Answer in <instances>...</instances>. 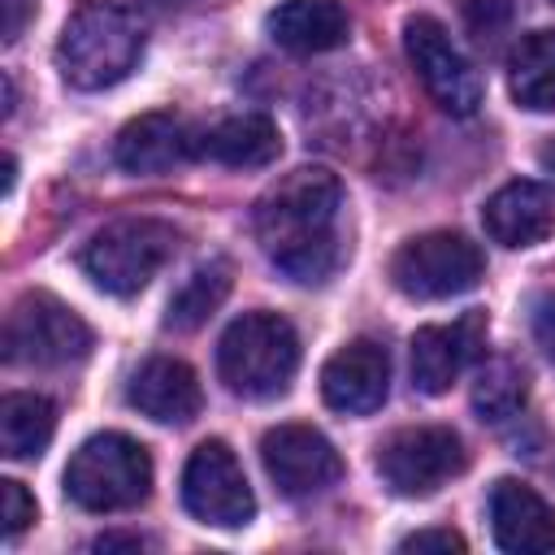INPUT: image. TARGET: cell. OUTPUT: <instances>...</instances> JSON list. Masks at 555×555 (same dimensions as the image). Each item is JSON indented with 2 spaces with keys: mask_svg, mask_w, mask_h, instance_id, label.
<instances>
[{
  "mask_svg": "<svg viewBox=\"0 0 555 555\" xmlns=\"http://www.w3.org/2000/svg\"><path fill=\"white\" fill-rule=\"evenodd\" d=\"M256 243L291 282H330L347 256L343 182L321 165H304L278 178L256 204Z\"/></svg>",
  "mask_w": 555,
  "mask_h": 555,
  "instance_id": "1",
  "label": "cell"
},
{
  "mask_svg": "<svg viewBox=\"0 0 555 555\" xmlns=\"http://www.w3.org/2000/svg\"><path fill=\"white\" fill-rule=\"evenodd\" d=\"M143 17L121 0H87L61 30L56 65L78 91H104L121 82L143 56Z\"/></svg>",
  "mask_w": 555,
  "mask_h": 555,
  "instance_id": "2",
  "label": "cell"
},
{
  "mask_svg": "<svg viewBox=\"0 0 555 555\" xmlns=\"http://www.w3.org/2000/svg\"><path fill=\"white\" fill-rule=\"evenodd\" d=\"M299 369V334L278 312H243L225 325L217 343V373L225 390L243 399L286 395Z\"/></svg>",
  "mask_w": 555,
  "mask_h": 555,
  "instance_id": "3",
  "label": "cell"
},
{
  "mask_svg": "<svg viewBox=\"0 0 555 555\" xmlns=\"http://www.w3.org/2000/svg\"><path fill=\"white\" fill-rule=\"evenodd\" d=\"M152 490V455L130 434H95L65 464V494L82 512H126Z\"/></svg>",
  "mask_w": 555,
  "mask_h": 555,
  "instance_id": "4",
  "label": "cell"
},
{
  "mask_svg": "<svg viewBox=\"0 0 555 555\" xmlns=\"http://www.w3.org/2000/svg\"><path fill=\"white\" fill-rule=\"evenodd\" d=\"M173 251H178V230L169 221L126 217V221H113L100 234H91L78 264L100 291H108L117 299H130L165 269V260Z\"/></svg>",
  "mask_w": 555,
  "mask_h": 555,
  "instance_id": "5",
  "label": "cell"
},
{
  "mask_svg": "<svg viewBox=\"0 0 555 555\" xmlns=\"http://www.w3.org/2000/svg\"><path fill=\"white\" fill-rule=\"evenodd\" d=\"M87 351H91V325L56 295H43V291L22 295L4 317L9 364L61 369V364H78Z\"/></svg>",
  "mask_w": 555,
  "mask_h": 555,
  "instance_id": "6",
  "label": "cell"
},
{
  "mask_svg": "<svg viewBox=\"0 0 555 555\" xmlns=\"http://www.w3.org/2000/svg\"><path fill=\"white\" fill-rule=\"evenodd\" d=\"M486 260L473 238L460 230H429L408 238L390 256V282L408 299H451L481 282Z\"/></svg>",
  "mask_w": 555,
  "mask_h": 555,
  "instance_id": "7",
  "label": "cell"
},
{
  "mask_svg": "<svg viewBox=\"0 0 555 555\" xmlns=\"http://www.w3.org/2000/svg\"><path fill=\"white\" fill-rule=\"evenodd\" d=\"M464 464H468V451L460 434L447 425H408L377 447V473L403 499L434 494L438 486L460 477Z\"/></svg>",
  "mask_w": 555,
  "mask_h": 555,
  "instance_id": "8",
  "label": "cell"
},
{
  "mask_svg": "<svg viewBox=\"0 0 555 555\" xmlns=\"http://www.w3.org/2000/svg\"><path fill=\"white\" fill-rule=\"evenodd\" d=\"M403 52L425 87V95L451 113V117H473L481 104V74L468 65V56L451 43L447 26L429 13L408 17L403 26Z\"/></svg>",
  "mask_w": 555,
  "mask_h": 555,
  "instance_id": "9",
  "label": "cell"
},
{
  "mask_svg": "<svg viewBox=\"0 0 555 555\" xmlns=\"http://www.w3.org/2000/svg\"><path fill=\"white\" fill-rule=\"evenodd\" d=\"M182 503L195 520L212 529H243L256 516V499L243 477V464L221 438H208L191 451L182 468Z\"/></svg>",
  "mask_w": 555,
  "mask_h": 555,
  "instance_id": "10",
  "label": "cell"
},
{
  "mask_svg": "<svg viewBox=\"0 0 555 555\" xmlns=\"http://www.w3.org/2000/svg\"><path fill=\"white\" fill-rule=\"evenodd\" d=\"M260 460L273 486L291 499L321 494L343 477V460L334 442L312 425H278L260 438Z\"/></svg>",
  "mask_w": 555,
  "mask_h": 555,
  "instance_id": "11",
  "label": "cell"
},
{
  "mask_svg": "<svg viewBox=\"0 0 555 555\" xmlns=\"http://www.w3.org/2000/svg\"><path fill=\"white\" fill-rule=\"evenodd\" d=\"M386 390H390V356L377 338L343 343L321 369V399L334 412H347V416L377 412L386 403Z\"/></svg>",
  "mask_w": 555,
  "mask_h": 555,
  "instance_id": "12",
  "label": "cell"
},
{
  "mask_svg": "<svg viewBox=\"0 0 555 555\" xmlns=\"http://www.w3.org/2000/svg\"><path fill=\"white\" fill-rule=\"evenodd\" d=\"M481 351H486V312H464L451 325H425L412 334V386L425 395H442Z\"/></svg>",
  "mask_w": 555,
  "mask_h": 555,
  "instance_id": "13",
  "label": "cell"
},
{
  "mask_svg": "<svg viewBox=\"0 0 555 555\" xmlns=\"http://www.w3.org/2000/svg\"><path fill=\"white\" fill-rule=\"evenodd\" d=\"M490 529L494 542L512 555H546L555 551V507L525 481L503 477L490 490Z\"/></svg>",
  "mask_w": 555,
  "mask_h": 555,
  "instance_id": "14",
  "label": "cell"
},
{
  "mask_svg": "<svg viewBox=\"0 0 555 555\" xmlns=\"http://www.w3.org/2000/svg\"><path fill=\"white\" fill-rule=\"evenodd\" d=\"M186 156H195V130L178 113H143L113 143V160L126 173H165Z\"/></svg>",
  "mask_w": 555,
  "mask_h": 555,
  "instance_id": "15",
  "label": "cell"
},
{
  "mask_svg": "<svg viewBox=\"0 0 555 555\" xmlns=\"http://www.w3.org/2000/svg\"><path fill=\"white\" fill-rule=\"evenodd\" d=\"M481 221H486V234L503 247H533L542 238L555 234V199L542 182H529V178H516L507 186H499L486 208H481Z\"/></svg>",
  "mask_w": 555,
  "mask_h": 555,
  "instance_id": "16",
  "label": "cell"
},
{
  "mask_svg": "<svg viewBox=\"0 0 555 555\" xmlns=\"http://www.w3.org/2000/svg\"><path fill=\"white\" fill-rule=\"evenodd\" d=\"M126 399H130V408H139L147 421H160V425H186L199 416V403H204L191 364H182L173 356H152L130 377Z\"/></svg>",
  "mask_w": 555,
  "mask_h": 555,
  "instance_id": "17",
  "label": "cell"
},
{
  "mask_svg": "<svg viewBox=\"0 0 555 555\" xmlns=\"http://www.w3.org/2000/svg\"><path fill=\"white\" fill-rule=\"evenodd\" d=\"M278 152H282V134L264 113H234L195 134V156L230 169H260L278 160Z\"/></svg>",
  "mask_w": 555,
  "mask_h": 555,
  "instance_id": "18",
  "label": "cell"
},
{
  "mask_svg": "<svg viewBox=\"0 0 555 555\" xmlns=\"http://www.w3.org/2000/svg\"><path fill=\"white\" fill-rule=\"evenodd\" d=\"M269 39L286 52H299V56H312V52H330L347 39L351 30V17L343 4L334 0H282L269 17Z\"/></svg>",
  "mask_w": 555,
  "mask_h": 555,
  "instance_id": "19",
  "label": "cell"
},
{
  "mask_svg": "<svg viewBox=\"0 0 555 555\" xmlns=\"http://www.w3.org/2000/svg\"><path fill=\"white\" fill-rule=\"evenodd\" d=\"M512 100L529 113H555V30H529L507 56Z\"/></svg>",
  "mask_w": 555,
  "mask_h": 555,
  "instance_id": "20",
  "label": "cell"
},
{
  "mask_svg": "<svg viewBox=\"0 0 555 555\" xmlns=\"http://www.w3.org/2000/svg\"><path fill=\"white\" fill-rule=\"evenodd\" d=\"M56 403L35 390H13L0 399V447L9 460H30L52 442Z\"/></svg>",
  "mask_w": 555,
  "mask_h": 555,
  "instance_id": "21",
  "label": "cell"
},
{
  "mask_svg": "<svg viewBox=\"0 0 555 555\" xmlns=\"http://www.w3.org/2000/svg\"><path fill=\"white\" fill-rule=\"evenodd\" d=\"M234 269H230V260H208V264H199L191 278H186V286L169 299V312H165V325L169 330H178V334H191V330H199L217 308H221V299L230 295V278Z\"/></svg>",
  "mask_w": 555,
  "mask_h": 555,
  "instance_id": "22",
  "label": "cell"
},
{
  "mask_svg": "<svg viewBox=\"0 0 555 555\" xmlns=\"http://www.w3.org/2000/svg\"><path fill=\"white\" fill-rule=\"evenodd\" d=\"M525 395H529V377L516 360H490L481 364L477 373V386H473V408L481 421H507L525 408Z\"/></svg>",
  "mask_w": 555,
  "mask_h": 555,
  "instance_id": "23",
  "label": "cell"
},
{
  "mask_svg": "<svg viewBox=\"0 0 555 555\" xmlns=\"http://www.w3.org/2000/svg\"><path fill=\"white\" fill-rule=\"evenodd\" d=\"M460 4H464V22L477 43H494L503 26L512 22V0H460Z\"/></svg>",
  "mask_w": 555,
  "mask_h": 555,
  "instance_id": "24",
  "label": "cell"
},
{
  "mask_svg": "<svg viewBox=\"0 0 555 555\" xmlns=\"http://www.w3.org/2000/svg\"><path fill=\"white\" fill-rule=\"evenodd\" d=\"M0 520H4V533H9V538H17V533L35 520V499H30L26 486L13 481V477L0 481Z\"/></svg>",
  "mask_w": 555,
  "mask_h": 555,
  "instance_id": "25",
  "label": "cell"
},
{
  "mask_svg": "<svg viewBox=\"0 0 555 555\" xmlns=\"http://www.w3.org/2000/svg\"><path fill=\"white\" fill-rule=\"evenodd\" d=\"M399 551H464V538L455 529H416L399 542Z\"/></svg>",
  "mask_w": 555,
  "mask_h": 555,
  "instance_id": "26",
  "label": "cell"
},
{
  "mask_svg": "<svg viewBox=\"0 0 555 555\" xmlns=\"http://www.w3.org/2000/svg\"><path fill=\"white\" fill-rule=\"evenodd\" d=\"M533 338L546 351V360H555V295H542L533 304Z\"/></svg>",
  "mask_w": 555,
  "mask_h": 555,
  "instance_id": "27",
  "label": "cell"
},
{
  "mask_svg": "<svg viewBox=\"0 0 555 555\" xmlns=\"http://www.w3.org/2000/svg\"><path fill=\"white\" fill-rule=\"evenodd\" d=\"M4 4V43H13L30 17V0H0Z\"/></svg>",
  "mask_w": 555,
  "mask_h": 555,
  "instance_id": "28",
  "label": "cell"
},
{
  "mask_svg": "<svg viewBox=\"0 0 555 555\" xmlns=\"http://www.w3.org/2000/svg\"><path fill=\"white\" fill-rule=\"evenodd\" d=\"M117 546L139 551V546H147V538H139V533H104V538H95V551H117Z\"/></svg>",
  "mask_w": 555,
  "mask_h": 555,
  "instance_id": "29",
  "label": "cell"
},
{
  "mask_svg": "<svg viewBox=\"0 0 555 555\" xmlns=\"http://www.w3.org/2000/svg\"><path fill=\"white\" fill-rule=\"evenodd\" d=\"M538 160H542V169H546V173L555 178V143H546V147L538 152Z\"/></svg>",
  "mask_w": 555,
  "mask_h": 555,
  "instance_id": "30",
  "label": "cell"
}]
</instances>
